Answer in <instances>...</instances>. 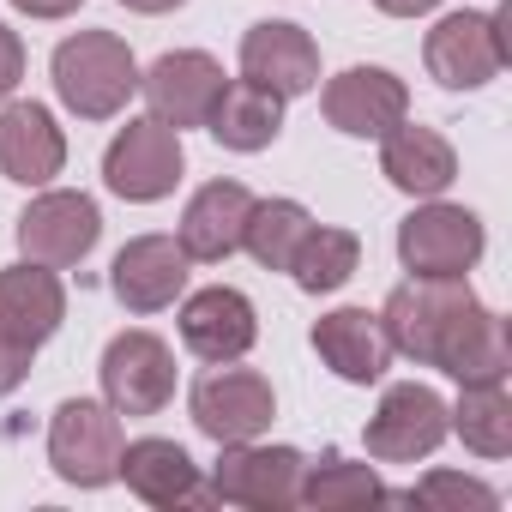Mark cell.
<instances>
[{
    "instance_id": "cell-1",
    "label": "cell",
    "mask_w": 512,
    "mask_h": 512,
    "mask_svg": "<svg viewBox=\"0 0 512 512\" xmlns=\"http://www.w3.org/2000/svg\"><path fill=\"white\" fill-rule=\"evenodd\" d=\"M476 314H482V302H476L470 278H404V284L386 296L380 326H386L392 356L446 374Z\"/></svg>"
},
{
    "instance_id": "cell-2",
    "label": "cell",
    "mask_w": 512,
    "mask_h": 512,
    "mask_svg": "<svg viewBox=\"0 0 512 512\" xmlns=\"http://www.w3.org/2000/svg\"><path fill=\"white\" fill-rule=\"evenodd\" d=\"M49 73H55V97L79 121H115L139 91V61L115 31H73L55 49Z\"/></svg>"
},
{
    "instance_id": "cell-3",
    "label": "cell",
    "mask_w": 512,
    "mask_h": 512,
    "mask_svg": "<svg viewBox=\"0 0 512 512\" xmlns=\"http://www.w3.org/2000/svg\"><path fill=\"white\" fill-rule=\"evenodd\" d=\"M506 25H512L506 7H494V13H446L422 37L428 79L446 85V91H482V85H494L506 73V61H512Z\"/></svg>"
},
{
    "instance_id": "cell-4",
    "label": "cell",
    "mask_w": 512,
    "mask_h": 512,
    "mask_svg": "<svg viewBox=\"0 0 512 512\" xmlns=\"http://www.w3.org/2000/svg\"><path fill=\"white\" fill-rule=\"evenodd\" d=\"M488 247V229L470 205L416 199V211L398 223V260L410 278H470Z\"/></svg>"
},
{
    "instance_id": "cell-5",
    "label": "cell",
    "mask_w": 512,
    "mask_h": 512,
    "mask_svg": "<svg viewBox=\"0 0 512 512\" xmlns=\"http://www.w3.org/2000/svg\"><path fill=\"white\" fill-rule=\"evenodd\" d=\"M187 410H193V428L217 446H235V440H260L278 416V392L260 368H235V362H211L193 392H187Z\"/></svg>"
},
{
    "instance_id": "cell-6",
    "label": "cell",
    "mask_w": 512,
    "mask_h": 512,
    "mask_svg": "<svg viewBox=\"0 0 512 512\" xmlns=\"http://www.w3.org/2000/svg\"><path fill=\"white\" fill-rule=\"evenodd\" d=\"M302 470H308V458L296 446L235 440V446H223V458L211 470V500L247 506V512H290V506H302Z\"/></svg>"
},
{
    "instance_id": "cell-7",
    "label": "cell",
    "mask_w": 512,
    "mask_h": 512,
    "mask_svg": "<svg viewBox=\"0 0 512 512\" xmlns=\"http://www.w3.org/2000/svg\"><path fill=\"white\" fill-rule=\"evenodd\" d=\"M181 169H187V151H181V133L163 127V121H127L109 151H103V181L115 199L127 205H157L181 187Z\"/></svg>"
},
{
    "instance_id": "cell-8",
    "label": "cell",
    "mask_w": 512,
    "mask_h": 512,
    "mask_svg": "<svg viewBox=\"0 0 512 512\" xmlns=\"http://www.w3.org/2000/svg\"><path fill=\"white\" fill-rule=\"evenodd\" d=\"M49 464L73 488H109L121 470V416L97 398H67L49 416Z\"/></svg>"
},
{
    "instance_id": "cell-9",
    "label": "cell",
    "mask_w": 512,
    "mask_h": 512,
    "mask_svg": "<svg viewBox=\"0 0 512 512\" xmlns=\"http://www.w3.org/2000/svg\"><path fill=\"white\" fill-rule=\"evenodd\" d=\"M446 434H452L446 398H440L434 386H422V380H392V386L380 392L368 428H362V446H368V458H380V464H416V458L440 452Z\"/></svg>"
},
{
    "instance_id": "cell-10",
    "label": "cell",
    "mask_w": 512,
    "mask_h": 512,
    "mask_svg": "<svg viewBox=\"0 0 512 512\" xmlns=\"http://www.w3.org/2000/svg\"><path fill=\"white\" fill-rule=\"evenodd\" d=\"M97 380H103V404L115 416H157L175 398V350L145 326L115 332L97 362Z\"/></svg>"
},
{
    "instance_id": "cell-11",
    "label": "cell",
    "mask_w": 512,
    "mask_h": 512,
    "mask_svg": "<svg viewBox=\"0 0 512 512\" xmlns=\"http://www.w3.org/2000/svg\"><path fill=\"white\" fill-rule=\"evenodd\" d=\"M97 235H103V211L91 193H73V187H43L19 217V253L55 272L79 266L97 247Z\"/></svg>"
},
{
    "instance_id": "cell-12",
    "label": "cell",
    "mask_w": 512,
    "mask_h": 512,
    "mask_svg": "<svg viewBox=\"0 0 512 512\" xmlns=\"http://www.w3.org/2000/svg\"><path fill=\"white\" fill-rule=\"evenodd\" d=\"M223 85H229L223 79V61L205 55V49H169V55H157L139 73V91L151 103V121L175 127V133L181 127H205V115H211V103H217Z\"/></svg>"
},
{
    "instance_id": "cell-13",
    "label": "cell",
    "mask_w": 512,
    "mask_h": 512,
    "mask_svg": "<svg viewBox=\"0 0 512 512\" xmlns=\"http://www.w3.org/2000/svg\"><path fill=\"white\" fill-rule=\"evenodd\" d=\"M187 272L193 260L181 253L175 235H133L109 266V290L127 314H163L187 296Z\"/></svg>"
},
{
    "instance_id": "cell-14",
    "label": "cell",
    "mask_w": 512,
    "mask_h": 512,
    "mask_svg": "<svg viewBox=\"0 0 512 512\" xmlns=\"http://www.w3.org/2000/svg\"><path fill=\"white\" fill-rule=\"evenodd\" d=\"M320 109L344 139H386L410 115V85L392 67H344L338 79H326Z\"/></svg>"
},
{
    "instance_id": "cell-15",
    "label": "cell",
    "mask_w": 512,
    "mask_h": 512,
    "mask_svg": "<svg viewBox=\"0 0 512 512\" xmlns=\"http://www.w3.org/2000/svg\"><path fill=\"white\" fill-rule=\"evenodd\" d=\"M181 344L199 362H241L253 344H260V308H253L247 290H235V284L193 290L181 302Z\"/></svg>"
},
{
    "instance_id": "cell-16",
    "label": "cell",
    "mask_w": 512,
    "mask_h": 512,
    "mask_svg": "<svg viewBox=\"0 0 512 512\" xmlns=\"http://www.w3.org/2000/svg\"><path fill=\"white\" fill-rule=\"evenodd\" d=\"M241 79L278 91L284 103L308 97V91H320V43L290 19H260L241 37Z\"/></svg>"
},
{
    "instance_id": "cell-17",
    "label": "cell",
    "mask_w": 512,
    "mask_h": 512,
    "mask_svg": "<svg viewBox=\"0 0 512 512\" xmlns=\"http://www.w3.org/2000/svg\"><path fill=\"white\" fill-rule=\"evenodd\" d=\"M145 506L175 512V506H211V488L199 482V464L187 458L181 440L145 434V440H121V470H115Z\"/></svg>"
},
{
    "instance_id": "cell-18",
    "label": "cell",
    "mask_w": 512,
    "mask_h": 512,
    "mask_svg": "<svg viewBox=\"0 0 512 512\" xmlns=\"http://www.w3.org/2000/svg\"><path fill=\"white\" fill-rule=\"evenodd\" d=\"M67 169V133L43 103L7 97L0 109V175L19 187H49Z\"/></svg>"
},
{
    "instance_id": "cell-19",
    "label": "cell",
    "mask_w": 512,
    "mask_h": 512,
    "mask_svg": "<svg viewBox=\"0 0 512 512\" xmlns=\"http://www.w3.org/2000/svg\"><path fill=\"white\" fill-rule=\"evenodd\" d=\"M247 217H253V193H247L241 181H205V187L187 199L175 241H181V253H187L193 266H223L229 253H241Z\"/></svg>"
},
{
    "instance_id": "cell-20",
    "label": "cell",
    "mask_w": 512,
    "mask_h": 512,
    "mask_svg": "<svg viewBox=\"0 0 512 512\" xmlns=\"http://www.w3.org/2000/svg\"><path fill=\"white\" fill-rule=\"evenodd\" d=\"M314 356L344 380V386H380L392 368V344L380 314L368 308H332L314 320Z\"/></svg>"
},
{
    "instance_id": "cell-21",
    "label": "cell",
    "mask_w": 512,
    "mask_h": 512,
    "mask_svg": "<svg viewBox=\"0 0 512 512\" xmlns=\"http://www.w3.org/2000/svg\"><path fill=\"white\" fill-rule=\"evenodd\" d=\"M67 326V284L55 266H7L0 272V332L19 338L25 350H43Z\"/></svg>"
},
{
    "instance_id": "cell-22",
    "label": "cell",
    "mask_w": 512,
    "mask_h": 512,
    "mask_svg": "<svg viewBox=\"0 0 512 512\" xmlns=\"http://www.w3.org/2000/svg\"><path fill=\"white\" fill-rule=\"evenodd\" d=\"M380 175H386L398 193H410V199H440V193L458 181V151H452L446 133H434V127H422V121L404 115V121L380 139Z\"/></svg>"
},
{
    "instance_id": "cell-23",
    "label": "cell",
    "mask_w": 512,
    "mask_h": 512,
    "mask_svg": "<svg viewBox=\"0 0 512 512\" xmlns=\"http://www.w3.org/2000/svg\"><path fill=\"white\" fill-rule=\"evenodd\" d=\"M205 133H211L223 151L253 157V151L278 145V133H284V97L266 91V85H253V79H229V85L217 91L211 115H205Z\"/></svg>"
},
{
    "instance_id": "cell-24",
    "label": "cell",
    "mask_w": 512,
    "mask_h": 512,
    "mask_svg": "<svg viewBox=\"0 0 512 512\" xmlns=\"http://www.w3.org/2000/svg\"><path fill=\"white\" fill-rule=\"evenodd\" d=\"M356 272H362V241H356V229H338V223H314L296 247V260H290V278L308 296H332Z\"/></svg>"
},
{
    "instance_id": "cell-25",
    "label": "cell",
    "mask_w": 512,
    "mask_h": 512,
    "mask_svg": "<svg viewBox=\"0 0 512 512\" xmlns=\"http://www.w3.org/2000/svg\"><path fill=\"white\" fill-rule=\"evenodd\" d=\"M446 422L476 458H506L512 452V392H506V380L464 386L458 404H446Z\"/></svg>"
},
{
    "instance_id": "cell-26",
    "label": "cell",
    "mask_w": 512,
    "mask_h": 512,
    "mask_svg": "<svg viewBox=\"0 0 512 512\" xmlns=\"http://www.w3.org/2000/svg\"><path fill=\"white\" fill-rule=\"evenodd\" d=\"M314 229V211L302 199H253V217L241 229V247L253 253L260 272H290L302 235Z\"/></svg>"
},
{
    "instance_id": "cell-27",
    "label": "cell",
    "mask_w": 512,
    "mask_h": 512,
    "mask_svg": "<svg viewBox=\"0 0 512 512\" xmlns=\"http://www.w3.org/2000/svg\"><path fill=\"white\" fill-rule=\"evenodd\" d=\"M386 500V482L374 464H356L344 452H326L320 464L302 470V506H320V512H350V506H374Z\"/></svg>"
},
{
    "instance_id": "cell-28",
    "label": "cell",
    "mask_w": 512,
    "mask_h": 512,
    "mask_svg": "<svg viewBox=\"0 0 512 512\" xmlns=\"http://www.w3.org/2000/svg\"><path fill=\"white\" fill-rule=\"evenodd\" d=\"M506 374H512V332H506V314L482 308V314L470 320V332H464V344H458L446 380H458V386H488V380H506Z\"/></svg>"
},
{
    "instance_id": "cell-29",
    "label": "cell",
    "mask_w": 512,
    "mask_h": 512,
    "mask_svg": "<svg viewBox=\"0 0 512 512\" xmlns=\"http://www.w3.org/2000/svg\"><path fill=\"white\" fill-rule=\"evenodd\" d=\"M398 500H410V506H482V512L500 506V494H494L488 482L458 476V470H428V476H422L416 488H404Z\"/></svg>"
},
{
    "instance_id": "cell-30",
    "label": "cell",
    "mask_w": 512,
    "mask_h": 512,
    "mask_svg": "<svg viewBox=\"0 0 512 512\" xmlns=\"http://www.w3.org/2000/svg\"><path fill=\"white\" fill-rule=\"evenodd\" d=\"M31 356H37V350H25L19 338L0 332V398H13V392L31 380Z\"/></svg>"
},
{
    "instance_id": "cell-31",
    "label": "cell",
    "mask_w": 512,
    "mask_h": 512,
    "mask_svg": "<svg viewBox=\"0 0 512 512\" xmlns=\"http://www.w3.org/2000/svg\"><path fill=\"white\" fill-rule=\"evenodd\" d=\"M19 79H25V43H19V31L0 25V103L19 91Z\"/></svg>"
},
{
    "instance_id": "cell-32",
    "label": "cell",
    "mask_w": 512,
    "mask_h": 512,
    "mask_svg": "<svg viewBox=\"0 0 512 512\" xmlns=\"http://www.w3.org/2000/svg\"><path fill=\"white\" fill-rule=\"evenodd\" d=\"M85 7V0H13V13H25V19H73Z\"/></svg>"
},
{
    "instance_id": "cell-33",
    "label": "cell",
    "mask_w": 512,
    "mask_h": 512,
    "mask_svg": "<svg viewBox=\"0 0 512 512\" xmlns=\"http://www.w3.org/2000/svg\"><path fill=\"white\" fill-rule=\"evenodd\" d=\"M374 7H380L386 19H422V13L440 7V0H374Z\"/></svg>"
},
{
    "instance_id": "cell-34",
    "label": "cell",
    "mask_w": 512,
    "mask_h": 512,
    "mask_svg": "<svg viewBox=\"0 0 512 512\" xmlns=\"http://www.w3.org/2000/svg\"><path fill=\"white\" fill-rule=\"evenodd\" d=\"M127 13H145V19H163V13H175V7H187V0H121Z\"/></svg>"
}]
</instances>
